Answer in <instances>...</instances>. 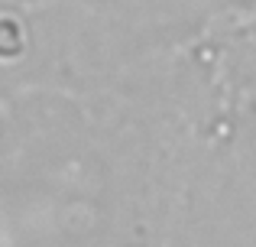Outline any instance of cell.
I'll return each instance as SVG.
<instances>
[{"mask_svg":"<svg viewBox=\"0 0 256 247\" xmlns=\"http://www.w3.org/2000/svg\"><path fill=\"white\" fill-rule=\"evenodd\" d=\"M23 49V33L13 20H0V56H16Z\"/></svg>","mask_w":256,"mask_h":247,"instance_id":"6da1fadb","label":"cell"}]
</instances>
